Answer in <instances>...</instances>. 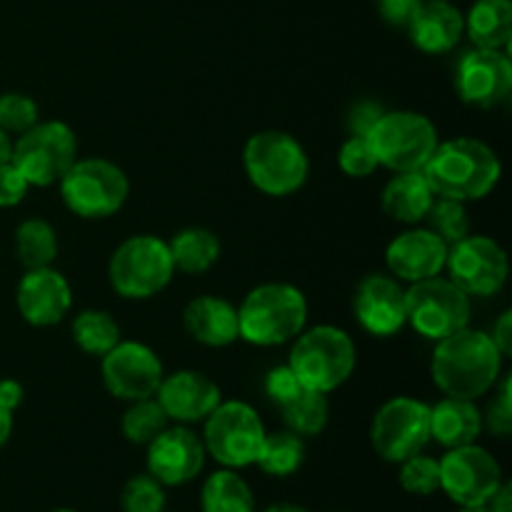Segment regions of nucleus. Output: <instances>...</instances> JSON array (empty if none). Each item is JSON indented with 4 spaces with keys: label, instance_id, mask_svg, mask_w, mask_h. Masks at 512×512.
Returning <instances> with one entry per match:
<instances>
[{
    "label": "nucleus",
    "instance_id": "1",
    "mask_svg": "<svg viewBox=\"0 0 512 512\" xmlns=\"http://www.w3.org/2000/svg\"><path fill=\"white\" fill-rule=\"evenodd\" d=\"M430 373L440 393L448 398L478 400L488 395L503 375V355L488 333L468 325L435 343Z\"/></svg>",
    "mask_w": 512,
    "mask_h": 512
},
{
    "label": "nucleus",
    "instance_id": "2",
    "mask_svg": "<svg viewBox=\"0 0 512 512\" xmlns=\"http://www.w3.org/2000/svg\"><path fill=\"white\" fill-rule=\"evenodd\" d=\"M423 175L438 198L473 203L493 193L503 175V163L483 140L453 138L438 143L423 165Z\"/></svg>",
    "mask_w": 512,
    "mask_h": 512
},
{
    "label": "nucleus",
    "instance_id": "3",
    "mask_svg": "<svg viewBox=\"0 0 512 512\" xmlns=\"http://www.w3.org/2000/svg\"><path fill=\"white\" fill-rule=\"evenodd\" d=\"M240 340L258 348L293 343L308 328V300L290 283H265L238 305Z\"/></svg>",
    "mask_w": 512,
    "mask_h": 512
},
{
    "label": "nucleus",
    "instance_id": "4",
    "mask_svg": "<svg viewBox=\"0 0 512 512\" xmlns=\"http://www.w3.org/2000/svg\"><path fill=\"white\" fill-rule=\"evenodd\" d=\"M288 365L303 388L330 395L355 373L358 350L343 328L315 325L293 340Z\"/></svg>",
    "mask_w": 512,
    "mask_h": 512
},
{
    "label": "nucleus",
    "instance_id": "5",
    "mask_svg": "<svg viewBox=\"0 0 512 512\" xmlns=\"http://www.w3.org/2000/svg\"><path fill=\"white\" fill-rule=\"evenodd\" d=\"M243 168L250 183L270 198L298 193L310 175V160L298 138L283 130H260L243 148Z\"/></svg>",
    "mask_w": 512,
    "mask_h": 512
},
{
    "label": "nucleus",
    "instance_id": "6",
    "mask_svg": "<svg viewBox=\"0 0 512 512\" xmlns=\"http://www.w3.org/2000/svg\"><path fill=\"white\" fill-rule=\"evenodd\" d=\"M108 278L125 300H148L163 293L175 278L168 240L158 235H133L110 255Z\"/></svg>",
    "mask_w": 512,
    "mask_h": 512
},
{
    "label": "nucleus",
    "instance_id": "7",
    "mask_svg": "<svg viewBox=\"0 0 512 512\" xmlns=\"http://www.w3.org/2000/svg\"><path fill=\"white\" fill-rule=\"evenodd\" d=\"M58 185L65 208L85 220L110 218L130 195L128 175L105 158H78Z\"/></svg>",
    "mask_w": 512,
    "mask_h": 512
},
{
    "label": "nucleus",
    "instance_id": "8",
    "mask_svg": "<svg viewBox=\"0 0 512 512\" xmlns=\"http://www.w3.org/2000/svg\"><path fill=\"white\" fill-rule=\"evenodd\" d=\"M368 140L380 168L393 173L423 170L440 143L433 120L415 110H385L383 118L368 133Z\"/></svg>",
    "mask_w": 512,
    "mask_h": 512
},
{
    "label": "nucleus",
    "instance_id": "9",
    "mask_svg": "<svg viewBox=\"0 0 512 512\" xmlns=\"http://www.w3.org/2000/svg\"><path fill=\"white\" fill-rule=\"evenodd\" d=\"M205 453L218 465L243 470L255 465L258 450L265 440V425L253 405L243 400H220L218 408L203 420Z\"/></svg>",
    "mask_w": 512,
    "mask_h": 512
},
{
    "label": "nucleus",
    "instance_id": "10",
    "mask_svg": "<svg viewBox=\"0 0 512 512\" xmlns=\"http://www.w3.org/2000/svg\"><path fill=\"white\" fill-rule=\"evenodd\" d=\"M405 315L408 325L420 338L438 343L468 328L473 305L470 295H465L453 280L435 275L405 290Z\"/></svg>",
    "mask_w": 512,
    "mask_h": 512
},
{
    "label": "nucleus",
    "instance_id": "11",
    "mask_svg": "<svg viewBox=\"0 0 512 512\" xmlns=\"http://www.w3.org/2000/svg\"><path fill=\"white\" fill-rule=\"evenodd\" d=\"M10 160L25 175L30 188H48L60 183L70 165L78 160V138L73 128L60 120L35 123L18 135Z\"/></svg>",
    "mask_w": 512,
    "mask_h": 512
},
{
    "label": "nucleus",
    "instance_id": "12",
    "mask_svg": "<svg viewBox=\"0 0 512 512\" xmlns=\"http://www.w3.org/2000/svg\"><path fill=\"white\" fill-rule=\"evenodd\" d=\"M370 443L385 463H403L430 443V405L415 398L388 400L373 415Z\"/></svg>",
    "mask_w": 512,
    "mask_h": 512
},
{
    "label": "nucleus",
    "instance_id": "13",
    "mask_svg": "<svg viewBox=\"0 0 512 512\" xmlns=\"http://www.w3.org/2000/svg\"><path fill=\"white\" fill-rule=\"evenodd\" d=\"M440 463V490L453 500L458 508H478L488 505L498 493L503 470L495 455L480 448L478 443L453 448L438 460Z\"/></svg>",
    "mask_w": 512,
    "mask_h": 512
},
{
    "label": "nucleus",
    "instance_id": "14",
    "mask_svg": "<svg viewBox=\"0 0 512 512\" xmlns=\"http://www.w3.org/2000/svg\"><path fill=\"white\" fill-rule=\"evenodd\" d=\"M448 278L463 290L465 295H495L505 288L510 275L508 253L498 240L488 235H465L463 240L448 248L445 260Z\"/></svg>",
    "mask_w": 512,
    "mask_h": 512
},
{
    "label": "nucleus",
    "instance_id": "15",
    "mask_svg": "<svg viewBox=\"0 0 512 512\" xmlns=\"http://www.w3.org/2000/svg\"><path fill=\"white\" fill-rule=\"evenodd\" d=\"M100 375L105 390L113 398L133 403V400L155 398L165 378V368L153 348L133 340H120L100 358Z\"/></svg>",
    "mask_w": 512,
    "mask_h": 512
},
{
    "label": "nucleus",
    "instance_id": "16",
    "mask_svg": "<svg viewBox=\"0 0 512 512\" xmlns=\"http://www.w3.org/2000/svg\"><path fill=\"white\" fill-rule=\"evenodd\" d=\"M455 90L473 108H498L512 93V60L508 50L473 48L458 60Z\"/></svg>",
    "mask_w": 512,
    "mask_h": 512
},
{
    "label": "nucleus",
    "instance_id": "17",
    "mask_svg": "<svg viewBox=\"0 0 512 512\" xmlns=\"http://www.w3.org/2000/svg\"><path fill=\"white\" fill-rule=\"evenodd\" d=\"M205 445L198 433L188 428V425H168L158 438L148 443V473L158 480L165 488H180V485L190 483L203 470Z\"/></svg>",
    "mask_w": 512,
    "mask_h": 512
},
{
    "label": "nucleus",
    "instance_id": "18",
    "mask_svg": "<svg viewBox=\"0 0 512 512\" xmlns=\"http://www.w3.org/2000/svg\"><path fill=\"white\" fill-rule=\"evenodd\" d=\"M353 310L360 328L375 338H393L408 325L405 288L393 275H365L353 293Z\"/></svg>",
    "mask_w": 512,
    "mask_h": 512
},
{
    "label": "nucleus",
    "instance_id": "19",
    "mask_svg": "<svg viewBox=\"0 0 512 512\" xmlns=\"http://www.w3.org/2000/svg\"><path fill=\"white\" fill-rule=\"evenodd\" d=\"M15 303H18V313L23 315L25 323L33 328H50L70 313L73 290H70L65 275H60L53 265L25 270L18 283Z\"/></svg>",
    "mask_w": 512,
    "mask_h": 512
},
{
    "label": "nucleus",
    "instance_id": "20",
    "mask_svg": "<svg viewBox=\"0 0 512 512\" xmlns=\"http://www.w3.org/2000/svg\"><path fill=\"white\" fill-rule=\"evenodd\" d=\"M448 248L450 245L430 228H410L388 245L385 265L395 280L413 285L443 273Z\"/></svg>",
    "mask_w": 512,
    "mask_h": 512
},
{
    "label": "nucleus",
    "instance_id": "21",
    "mask_svg": "<svg viewBox=\"0 0 512 512\" xmlns=\"http://www.w3.org/2000/svg\"><path fill=\"white\" fill-rule=\"evenodd\" d=\"M155 400L170 423L193 425L203 423L210 413L220 405V388L198 370H178L173 375H165L160 383Z\"/></svg>",
    "mask_w": 512,
    "mask_h": 512
},
{
    "label": "nucleus",
    "instance_id": "22",
    "mask_svg": "<svg viewBox=\"0 0 512 512\" xmlns=\"http://www.w3.org/2000/svg\"><path fill=\"white\" fill-rule=\"evenodd\" d=\"M408 33L423 53H450L465 35V15L450 0H423L410 20Z\"/></svg>",
    "mask_w": 512,
    "mask_h": 512
},
{
    "label": "nucleus",
    "instance_id": "23",
    "mask_svg": "<svg viewBox=\"0 0 512 512\" xmlns=\"http://www.w3.org/2000/svg\"><path fill=\"white\" fill-rule=\"evenodd\" d=\"M183 328L205 348H228L240 340L238 308L218 295H200L185 305Z\"/></svg>",
    "mask_w": 512,
    "mask_h": 512
},
{
    "label": "nucleus",
    "instance_id": "24",
    "mask_svg": "<svg viewBox=\"0 0 512 512\" xmlns=\"http://www.w3.org/2000/svg\"><path fill=\"white\" fill-rule=\"evenodd\" d=\"M480 435H483V413L475 400L445 395L430 408V440L443 445L445 450L478 443Z\"/></svg>",
    "mask_w": 512,
    "mask_h": 512
},
{
    "label": "nucleus",
    "instance_id": "25",
    "mask_svg": "<svg viewBox=\"0 0 512 512\" xmlns=\"http://www.w3.org/2000/svg\"><path fill=\"white\" fill-rule=\"evenodd\" d=\"M433 200L435 193L430 188L428 178L423 175V170H408V173H395L388 180L380 205H383V213L390 220H398V223L405 225H418L425 220Z\"/></svg>",
    "mask_w": 512,
    "mask_h": 512
},
{
    "label": "nucleus",
    "instance_id": "26",
    "mask_svg": "<svg viewBox=\"0 0 512 512\" xmlns=\"http://www.w3.org/2000/svg\"><path fill=\"white\" fill-rule=\"evenodd\" d=\"M465 33L475 48L510 50L512 3L510 0H475L465 15Z\"/></svg>",
    "mask_w": 512,
    "mask_h": 512
},
{
    "label": "nucleus",
    "instance_id": "27",
    "mask_svg": "<svg viewBox=\"0 0 512 512\" xmlns=\"http://www.w3.org/2000/svg\"><path fill=\"white\" fill-rule=\"evenodd\" d=\"M175 273L200 275L208 273L220 258V240L208 228H185L168 243Z\"/></svg>",
    "mask_w": 512,
    "mask_h": 512
},
{
    "label": "nucleus",
    "instance_id": "28",
    "mask_svg": "<svg viewBox=\"0 0 512 512\" xmlns=\"http://www.w3.org/2000/svg\"><path fill=\"white\" fill-rule=\"evenodd\" d=\"M203 512H255L253 488L238 475V470L220 468L205 480L200 493Z\"/></svg>",
    "mask_w": 512,
    "mask_h": 512
},
{
    "label": "nucleus",
    "instance_id": "29",
    "mask_svg": "<svg viewBox=\"0 0 512 512\" xmlns=\"http://www.w3.org/2000/svg\"><path fill=\"white\" fill-rule=\"evenodd\" d=\"M58 233L43 218H28L15 230V255L25 270L50 268L58 258Z\"/></svg>",
    "mask_w": 512,
    "mask_h": 512
},
{
    "label": "nucleus",
    "instance_id": "30",
    "mask_svg": "<svg viewBox=\"0 0 512 512\" xmlns=\"http://www.w3.org/2000/svg\"><path fill=\"white\" fill-rule=\"evenodd\" d=\"M305 463V440L290 430L265 433L263 445L258 450L255 465L270 478H290Z\"/></svg>",
    "mask_w": 512,
    "mask_h": 512
},
{
    "label": "nucleus",
    "instance_id": "31",
    "mask_svg": "<svg viewBox=\"0 0 512 512\" xmlns=\"http://www.w3.org/2000/svg\"><path fill=\"white\" fill-rule=\"evenodd\" d=\"M283 415V423L290 433L300 438H315L328 428L330 420V400L325 393L303 388L293 400L278 408Z\"/></svg>",
    "mask_w": 512,
    "mask_h": 512
},
{
    "label": "nucleus",
    "instance_id": "32",
    "mask_svg": "<svg viewBox=\"0 0 512 512\" xmlns=\"http://www.w3.org/2000/svg\"><path fill=\"white\" fill-rule=\"evenodd\" d=\"M73 340L83 353L103 358L120 343V325L105 310H83L73 320Z\"/></svg>",
    "mask_w": 512,
    "mask_h": 512
},
{
    "label": "nucleus",
    "instance_id": "33",
    "mask_svg": "<svg viewBox=\"0 0 512 512\" xmlns=\"http://www.w3.org/2000/svg\"><path fill=\"white\" fill-rule=\"evenodd\" d=\"M170 425V418L165 415V410L160 408V403L155 398L145 400H133L130 408L123 415V435L128 443L135 445H148L150 440L158 438L165 428Z\"/></svg>",
    "mask_w": 512,
    "mask_h": 512
},
{
    "label": "nucleus",
    "instance_id": "34",
    "mask_svg": "<svg viewBox=\"0 0 512 512\" xmlns=\"http://www.w3.org/2000/svg\"><path fill=\"white\" fill-rule=\"evenodd\" d=\"M423 223H428L425 228L433 230V233L438 235V238H443L448 245L458 243L465 235H470L468 203H460V200L453 198H438V195H435L433 205H430Z\"/></svg>",
    "mask_w": 512,
    "mask_h": 512
},
{
    "label": "nucleus",
    "instance_id": "35",
    "mask_svg": "<svg viewBox=\"0 0 512 512\" xmlns=\"http://www.w3.org/2000/svg\"><path fill=\"white\" fill-rule=\"evenodd\" d=\"M400 465V488L410 495H433L440 490V463L430 455H410L408 460H403Z\"/></svg>",
    "mask_w": 512,
    "mask_h": 512
},
{
    "label": "nucleus",
    "instance_id": "36",
    "mask_svg": "<svg viewBox=\"0 0 512 512\" xmlns=\"http://www.w3.org/2000/svg\"><path fill=\"white\" fill-rule=\"evenodd\" d=\"M120 510L123 512H165V485L150 473L135 475L125 483L120 493Z\"/></svg>",
    "mask_w": 512,
    "mask_h": 512
},
{
    "label": "nucleus",
    "instance_id": "37",
    "mask_svg": "<svg viewBox=\"0 0 512 512\" xmlns=\"http://www.w3.org/2000/svg\"><path fill=\"white\" fill-rule=\"evenodd\" d=\"M40 123V108L30 95L3 93L0 95V130L8 135H23L25 130Z\"/></svg>",
    "mask_w": 512,
    "mask_h": 512
},
{
    "label": "nucleus",
    "instance_id": "38",
    "mask_svg": "<svg viewBox=\"0 0 512 512\" xmlns=\"http://www.w3.org/2000/svg\"><path fill=\"white\" fill-rule=\"evenodd\" d=\"M338 165L348 178H368V175H373L375 170L380 168L370 140L358 138V135H350V138L340 145Z\"/></svg>",
    "mask_w": 512,
    "mask_h": 512
},
{
    "label": "nucleus",
    "instance_id": "39",
    "mask_svg": "<svg viewBox=\"0 0 512 512\" xmlns=\"http://www.w3.org/2000/svg\"><path fill=\"white\" fill-rule=\"evenodd\" d=\"M495 398L483 415V430L495 438H508L512 433V383L510 375L495 383Z\"/></svg>",
    "mask_w": 512,
    "mask_h": 512
},
{
    "label": "nucleus",
    "instance_id": "40",
    "mask_svg": "<svg viewBox=\"0 0 512 512\" xmlns=\"http://www.w3.org/2000/svg\"><path fill=\"white\" fill-rule=\"evenodd\" d=\"M263 390L268 395L270 403H275L278 408H283L288 400H293L295 395L303 390L300 380L295 378V373L290 370V365H278V368L268 370L263 380Z\"/></svg>",
    "mask_w": 512,
    "mask_h": 512
},
{
    "label": "nucleus",
    "instance_id": "41",
    "mask_svg": "<svg viewBox=\"0 0 512 512\" xmlns=\"http://www.w3.org/2000/svg\"><path fill=\"white\" fill-rule=\"evenodd\" d=\"M383 113L385 108L378 100H358V103H353V108L348 110V118H345L348 133L358 135V138H368V133L375 128V123L383 118Z\"/></svg>",
    "mask_w": 512,
    "mask_h": 512
},
{
    "label": "nucleus",
    "instance_id": "42",
    "mask_svg": "<svg viewBox=\"0 0 512 512\" xmlns=\"http://www.w3.org/2000/svg\"><path fill=\"white\" fill-rule=\"evenodd\" d=\"M28 190L30 183L25 180V175L15 168L13 160L0 165V208H13V205L23 203Z\"/></svg>",
    "mask_w": 512,
    "mask_h": 512
},
{
    "label": "nucleus",
    "instance_id": "43",
    "mask_svg": "<svg viewBox=\"0 0 512 512\" xmlns=\"http://www.w3.org/2000/svg\"><path fill=\"white\" fill-rule=\"evenodd\" d=\"M423 0H380V15L388 25L395 28H408L410 20H413L415 10L420 8Z\"/></svg>",
    "mask_w": 512,
    "mask_h": 512
},
{
    "label": "nucleus",
    "instance_id": "44",
    "mask_svg": "<svg viewBox=\"0 0 512 512\" xmlns=\"http://www.w3.org/2000/svg\"><path fill=\"white\" fill-rule=\"evenodd\" d=\"M490 340L495 343V348L500 350L503 358H510L512 353V310H503L500 318L495 320L493 325V333H488Z\"/></svg>",
    "mask_w": 512,
    "mask_h": 512
},
{
    "label": "nucleus",
    "instance_id": "45",
    "mask_svg": "<svg viewBox=\"0 0 512 512\" xmlns=\"http://www.w3.org/2000/svg\"><path fill=\"white\" fill-rule=\"evenodd\" d=\"M23 385L18 383V380L13 378H5L0 380V405H3L5 410H10V413H15V410L20 408V403H23Z\"/></svg>",
    "mask_w": 512,
    "mask_h": 512
},
{
    "label": "nucleus",
    "instance_id": "46",
    "mask_svg": "<svg viewBox=\"0 0 512 512\" xmlns=\"http://www.w3.org/2000/svg\"><path fill=\"white\" fill-rule=\"evenodd\" d=\"M10 435H13V413L0 405V448L8 443Z\"/></svg>",
    "mask_w": 512,
    "mask_h": 512
},
{
    "label": "nucleus",
    "instance_id": "47",
    "mask_svg": "<svg viewBox=\"0 0 512 512\" xmlns=\"http://www.w3.org/2000/svg\"><path fill=\"white\" fill-rule=\"evenodd\" d=\"M10 155H13V140H10L5 130H0V165L8 163Z\"/></svg>",
    "mask_w": 512,
    "mask_h": 512
},
{
    "label": "nucleus",
    "instance_id": "48",
    "mask_svg": "<svg viewBox=\"0 0 512 512\" xmlns=\"http://www.w3.org/2000/svg\"><path fill=\"white\" fill-rule=\"evenodd\" d=\"M255 512H258V510H255ZM260 512H308V510L300 508V505H293V503H278V505H270V508H265Z\"/></svg>",
    "mask_w": 512,
    "mask_h": 512
},
{
    "label": "nucleus",
    "instance_id": "49",
    "mask_svg": "<svg viewBox=\"0 0 512 512\" xmlns=\"http://www.w3.org/2000/svg\"><path fill=\"white\" fill-rule=\"evenodd\" d=\"M458 512H493L490 505H478V508H460Z\"/></svg>",
    "mask_w": 512,
    "mask_h": 512
},
{
    "label": "nucleus",
    "instance_id": "50",
    "mask_svg": "<svg viewBox=\"0 0 512 512\" xmlns=\"http://www.w3.org/2000/svg\"><path fill=\"white\" fill-rule=\"evenodd\" d=\"M53 512H75V510H53Z\"/></svg>",
    "mask_w": 512,
    "mask_h": 512
},
{
    "label": "nucleus",
    "instance_id": "51",
    "mask_svg": "<svg viewBox=\"0 0 512 512\" xmlns=\"http://www.w3.org/2000/svg\"><path fill=\"white\" fill-rule=\"evenodd\" d=\"M375 3H380V0H375Z\"/></svg>",
    "mask_w": 512,
    "mask_h": 512
},
{
    "label": "nucleus",
    "instance_id": "52",
    "mask_svg": "<svg viewBox=\"0 0 512 512\" xmlns=\"http://www.w3.org/2000/svg\"><path fill=\"white\" fill-rule=\"evenodd\" d=\"M450 3H453V0H450Z\"/></svg>",
    "mask_w": 512,
    "mask_h": 512
}]
</instances>
